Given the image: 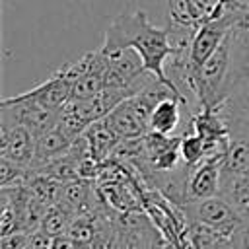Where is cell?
Segmentation results:
<instances>
[{"label": "cell", "instance_id": "obj_1", "mask_svg": "<svg viewBox=\"0 0 249 249\" xmlns=\"http://www.w3.org/2000/svg\"><path fill=\"white\" fill-rule=\"evenodd\" d=\"M101 49L105 53H117L124 49L136 51L144 70L154 74L158 80L169 84L165 76V62L171 56L169 27H158L150 23L144 10L126 12L113 19L105 31V41Z\"/></svg>", "mask_w": 249, "mask_h": 249}, {"label": "cell", "instance_id": "obj_2", "mask_svg": "<svg viewBox=\"0 0 249 249\" xmlns=\"http://www.w3.org/2000/svg\"><path fill=\"white\" fill-rule=\"evenodd\" d=\"M179 212L185 216L187 224L204 226L224 237H230V239L245 222L233 210V206L220 195L212 196V198H204V200L187 202V204L179 206Z\"/></svg>", "mask_w": 249, "mask_h": 249}, {"label": "cell", "instance_id": "obj_3", "mask_svg": "<svg viewBox=\"0 0 249 249\" xmlns=\"http://www.w3.org/2000/svg\"><path fill=\"white\" fill-rule=\"evenodd\" d=\"M0 119H8L12 123H18L25 128H29L35 136H41L54 126H58L60 111L47 109L39 103L19 99L18 95L4 97L0 103Z\"/></svg>", "mask_w": 249, "mask_h": 249}, {"label": "cell", "instance_id": "obj_4", "mask_svg": "<svg viewBox=\"0 0 249 249\" xmlns=\"http://www.w3.org/2000/svg\"><path fill=\"white\" fill-rule=\"evenodd\" d=\"M35 144L37 136L29 128L8 119H0V158L31 169L35 158Z\"/></svg>", "mask_w": 249, "mask_h": 249}, {"label": "cell", "instance_id": "obj_5", "mask_svg": "<svg viewBox=\"0 0 249 249\" xmlns=\"http://www.w3.org/2000/svg\"><path fill=\"white\" fill-rule=\"evenodd\" d=\"M230 31H231L230 18H224L218 21H208L196 29L193 43H191V53H189L191 72L204 66V62L218 51V47L224 43V39L230 35Z\"/></svg>", "mask_w": 249, "mask_h": 249}, {"label": "cell", "instance_id": "obj_6", "mask_svg": "<svg viewBox=\"0 0 249 249\" xmlns=\"http://www.w3.org/2000/svg\"><path fill=\"white\" fill-rule=\"evenodd\" d=\"M222 161H224L222 158H210L191 167L189 179H187V202L204 200L220 195Z\"/></svg>", "mask_w": 249, "mask_h": 249}, {"label": "cell", "instance_id": "obj_7", "mask_svg": "<svg viewBox=\"0 0 249 249\" xmlns=\"http://www.w3.org/2000/svg\"><path fill=\"white\" fill-rule=\"evenodd\" d=\"M18 97L25 99V101L39 103V105H43L47 109H53V111H62L64 105L72 97V84L56 70L45 82L37 84L35 88L27 89L23 93H18Z\"/></svg>", "mask_w": 249, "mask_h": 249}, {"label": "cell", "instance_id": "obj_8", "mask_svg": "<svg viewBox=\"0 0 249 249\" xmlns=\"http://www.w3.org/2000/svg\"><path fill=\"white\" fill-rule=\"evenodd\" d=\"M245 82H249V29H231V56L222 88V101Z\"/></svg>", "mask_w": 249, "mask_h": 249}, {"label": "cell", "instance_id": "obj_9", "mask_svg": "<svg viewBox=\"0 0 249 249\" xmlns=\"http://www.w3.org/2000/svg\"><path fill=\"white\" fill-rule=\"evenodd\" d=\"M183 107H187V103L179 95H169L161 99L152 111L150 132H156L161 136H181L179 126L183 121Z\"/></svg>", "mask_w": 249, "mask_h": 249}, {"label": "cell", "instance_id": "obj_10", "mask_svg": "<svg viewBox=\"0 0 249 249\" xmlns=\"http://www.w3.org/2000/svg\"><path fill=\"white\" fill-rule=\"evenodd\" d=\"M84 138L88 142V150H89V156L101 165L105 163L107 160H111L115 148L119 146L121 138L119 134L111 128V124L107 123V119H101V121H95L93 124L88 126V130L84 132Z\"/></svg>", "mask_w": 249, "mask_h": 249}, {"label": "cell", "instance_id": "obj_11", "mask_svg": "<svg viewBox=\"0 0 249 249\" xmlns=\"http://www.w3.org/2000/svg\"><path fill=\"white\" fill-rule=\"evenodd\" d=\"M76 140H72L60 126H54L53 130L37 136V144H35V158H33V165L31 169H39L54 160H58L60 156H64L72 144Z\"/></svg>", "mask_w": 249, "mask_h": 249}, {"label": "cell", "instance_id": "obj_12", "mask_svg": "<svg viewBox=\"0 0 249 249\" xmlns=\"http://www.w3.org/2000/svg\"><path fill=\"white\" fill-rule=\"evenodd\" d=\"M220 196H224L233 210L249 222V173L245 175H222L220 181Z\"/></svg>", "mask_w": 249, "mask_h": 249}, {"label": "cell", "instance_id": "obj_13", "mask_svg": "<svg viewBox=\"0 0 249 249\" xmlns=\"http://www.w3.org/2000/svg\"><path fill=\"white\" fill-rule=\"evenodd\" d=\"M249 173V138H228V150L222 161V175Z\"/></svg>", "mask_w": 249, "mask_h": 249}, {"label": "cell", "instance_id": "obj_14", "mask_svg": "<svg viewBox=\"0 0 249 249\" xmlns=\"http://www.w3.org/2000/svg\"><path fill=\"white\" fill-rule=\"evenodd\" d=\"M74 220V214L68 212L64 206L60 204H54L51 208H47L43 220H41V226H39V233L54 239V237H62L66 235L70 224Z\"/></svg>", "mask_w": 249, "mask_h": 249}, {"label": "cell", "instance_id": "obj_15", "mask_svg": "<svg viewBox=\"0 0 249 249\" xmlns=\"http://www.w3.org/2000/svg\"><path fill=\"white\" fill-rule=\"evenodd\" d=\"M181 161L187 167H195L206 160V144L195 132H187L181 136Z\"/></svg>", "mask_w": 249, "mask_h": 249}, {"label": "cell", "instance_id": "obj_16", "mask_svg": "<svg viewBox=\"0 0 249 249\" xmlns=\"http://www.w3.org/2000/svg\"><path fill=\"white\" fill-rule=\"evenodd\" d=\"M29 177V169L21 167L10 160L0 158V189H12V187H23Z\"/></svg>", "mask_w": 249, "mask_h": 249}, {"label": "cell", "instance_id": "obj_17", "mask_svg": "<svg viewBox=\"0 0 249 249\" xmlns=\"http://www.w3.org/2000/svg\"><path fill=\"white\" fill-rule=\"evenodd\" d=\"M29 241H31V233L16 231L0 237V249H27Z\"/></svg>", "mask_w": 249, "mask_h": 249}, {"label": "cell", "instance_id": "obj_18", "mask_svg": "<svg viewBox=\"0 0 249 249\" xmlns=\"http://www.w3.org/2000/svg\"><path fill=\"white\" fill-rule=\"evenodd\" d=\"M231 249H249V222H243L231 235Z\"/></svg>", "mask_w": 249, "mask_h": 249}, {"label": "cell", "instance_id": "obj_19", "mask_svg": "<svg viewBox=\"0 0 249 249\" xmlns=\"http://www.w3.org/2000/svg\"><path fill=\"white\" fill-rule=\"evenodd\" d=\"M51 249H74V243L66 235H62V237L51 239Z\"/></svg>", "mask_w": 249, "mask_h": 249}, {"label": "cell", "instance_id": "obj_20", "mask_svg": "<svg viewBox=\"0 0 249 249\" xmlns=\"http://www.w3.org/2000/svg\"><path fill=\"white\" fill-rule=\"evenodd\" d=\"M237 89H239V91H243V93H247V95H249V82H245V84H243V86H239V88H237ZM237 89H235V91H237ZM231 93H233V91H231ZM231 93H230V95H231Z\"/></svg>", "mask_w": 249, "mask_h": 249}, {"label": "cell", "instance_id": "obj_21", "mask_svg": "<svg viewBox=\"0 0 249 249\" xmlns=\"http://www.w3.org/2000/svg\"><path fill=\"white\" fill-rule=\"evenodd\" d=\"M150 249H161V245H160V239H158V237L154 239V243L150 245Z\"/></svg>", "mask_w": 249, "mask_h": 249}]
</instances>
